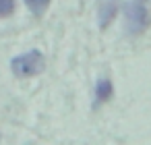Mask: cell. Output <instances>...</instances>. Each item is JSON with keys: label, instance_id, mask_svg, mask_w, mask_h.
Listing matches in <instances>:
<instances>
[{"label": "cell", "instance_id": "6da1fadb", "mask_svg": "<svg viewBox=\"0 0 151 145\" xmlns=\"http://www.w3.org/2000/svg\"><path fill=\"white\" fill-rule=\"evenodd\" d=\"M147 4L149 0H128V2L122 4L126 31L130 35H139L151 25V15H149Z\"/></svg>", "mask_w": 151, "mask_h": 145}, {"label": "cell", "instance_id": "3957f363", "mask_svg": "<svg viewBox=\"0 0 151 145\" xmlns=\"http://www.w3.org/2000/svg\"><path fill=\"white\" fill-rule=\"evenodd\" d=\"M120 0H104V2L99 4V13H97V21H99V27H108L114 17L118 15L120 11Z\"/></svg>", "mask_w": 151, "mask_h": 145}, {"label": "cell", "instance_id": "7a4b0ae2", "mask_svg": "<svg viewBox=\"0 0 151 145\" xmlns=\"http://www.w3.org/2000/svg\"><path fill=\"white\" fill-rule=\"evenodd\" d=\"M46 69V58L40 50H29L25 54H19L11 60V71L15 73V77L19 79H27V77H35Z\"/></svg>", "mask_w": 151, "mask_h": 145}, {"label": "cell", "instance_id": "8992f818", "mask_svg": "<svg viewBox=\"0 0 151 145\" xmlns=\"http://www.w3.org/2000/svg\"><path fill=\"white\" fill-rule=\"evenodd\" d=\"M15 11V0H0V19L9 17Z\"/></svg>", "mask_w": 151, "mask_h": 145}, {"label": "cell", "instance_id": "277c9868", "mask_svg": "<svg viewBox=\"0 0 151 145\" xmlns=\"http://www.w3.org/2000/svg\"><path fill=\"white\" fill-rule=\"evenodd\" d=\"M114 93V87H112V81L108 77H101L97 83H95V100H93V106H99L104 102H108Z\"/></svg>", "mask_w": 151, "mask_h": 145}, {"label": "cell", "instance_id": "5b68a950", "mask_svg": "<svg viewBox=\"0 0 151 145\" xmlns=\"http://www.w3.org/2000/svg\"><path fill=\"white\" fill-rule=\"evenodd\" d=\"M25 4L33 15H44L46 9L50 6V0H25Z\"/></svg>", "mask_w": 151, "mask_h": 145}]
</instances>
